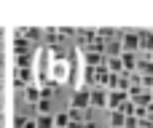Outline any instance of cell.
I'll use <instances>...</instances> for the list:
<instances>
[{"label":"cell","instance_id":"obj_16","mask_svg":"<svg viewBox=\"0 0 153 128\" xmlns=\"http://www.w3.org/2000/svg\"><path fill=\"white\" fill-rule=\"evenodd\" d=\"M27 126V118H24V115H16V118H13V128H24Z\"/></svg>","mask_w":153,"mask_h":128},{"label":"cell","instance_id":"obj_9","mask_svg":"<svg viewBox=\"0 0 153 128\" xmlns=\"http://www.w3.org/2000/svg\"><path fill=\"white\" fill-rule=\"evenodd\" d=\"M24 99H27L30 104H38V102H40V88H38V86H27Z\"/></svg>","mask_w":153,"mask_h":128},{"label":"cell","instance_id":"obj_3","mask_svg":"<svg viewBox=\"0 0 153 128\" xmlns=\"http://www.w3.org/2000/svg\"><path fill=\"white\" fill-rule=\"evenodd\" d=\"M126 102H129V94L126 91H108V110L110 112H118Z\"/></svg>","mask_w":153,"mask_h":128},{"label":"cell","instance_id":"obj_11","mask_svg":"<svg viewBox=\"0 0 153 128\" xmlns=\"http://www.w3.org/2000/svg\"><path fill=\"white\" fill-rule=\"evenodd\" d=\"M124 53V45H121V40H113V43H108V59H113V56H121Z\"/></svg>","mask_w":153,"mask_h":128},{"label":"cell","instance_id":"obj_17","mask_svg":"<svg viewBox=\"0 0 153 128\" xmlns=\"http://www.w3.org/2000/svg\"><path fill=\"white\" fill-rule=\"evenodd\" d=\"M83 128H100V126H97V123H86Z\"/></svg>","mask_w":153,"mask_h":128},{"label":"cell","instance_id":"obj_15","mask_svg":"<svg viewBox=\"0 0 153 128\" xmlns=\"http://www.w3.org/2000/svg\"><path fill=\"white\" fill-rule=\"evenodd\" d=\"M35 107H38V115H51V102L48 99H40Z\"/></svg>","mask_w":153,"mask_h":128},{"label":"cell","instance_id":"obj_10","mask_svg":"<svg viewBox=\"0 0 153 128\" xmlns=\"http://www.w3.org/2000/svg\"><path fill=\"white\" fill-rule=\"evenodd\" d=\"M70 112H59V115H54V128H70Z\"/></svg>","mask_w":153,"mask_h":128},{"label":"cell","instance_id":"obj_7","mask_svg":"<svg viewBox=\"0 0 153 128\" xmlns=\"http://www.w3.org/2000/svg\"><path fill=\"white\" fill-rule=\"evenodd\" d=\"M121 64H124V69H126V72H134V69H137V53L124 51V53H121Z\"/></svg>","mask_w":153,"mask_h":128},{"label":"cell","instance_id":"obj_8","mask_svg":"<svg viewBox=\"0 0 153 128\" xmlns=\"http://www.w3.org/2000/svg\"><path fill=\"white\" fill-rule=\"evenodd\" d=\"M54 78H56V80H59V78H62V80L67 78V59H65V56H62V59H54Z\"/></svg>","mask_w":153,"mask_h":128},{"label":"cell","instance_id":"obj_12","mask_svg":"<svg viewBox=\"0 0 153 128\" xmlns=\"http://www.w3.org/2000/svg\"><path fill=\"white\" fill-rule=\"evenodd\" d=\"M110 126L113 128H124L126 126V115H124V112H110Z\"/></svg>","mask_w":153,"mask_h":128},{"label":"cell","instance_id":"obj_6","mask_svg":"<svg viewBox=\"0 0 153 128\" xmlns=\"http://www.w3.org/2000/svg\"><path fill=\"white\" fill-rule=\"evenodd\" d=\"M27 51H30V40L22 37V35H16V40H13V53L22 59V56H27Z\"/></svg>","mask_w":153,"mask_h":128},{"label":"cell","instance_id":"obj_5","mask_svg":"<svg viewBox=\"0 0 153 128\" xmlns=\"http://www.w3.org/2000/svg\"><path fill=\"white\" fill-rule=\"evenodd\" d=\"M140 51H145L151 56L153 51V29H140Z\"/></svg>","mask_w":153,"mask_h":128},{"label":"cell","instance_id":"obj_4","mask_svg":"<svg viewBox=\"0 0 153 128\" xmlns=\"http://www.w3.org/2000/svg\"><path fill=\"white\" fill-rule=\"evenodd\" d=\"M91 107L94 110H105L108 107V91L105 88H91Z\"/></svg>","mask_w":153,"mask_h":128},{"label":"cell","instance_id":"obj_14","mask_svg":"<svg viewBox=\"0 0 153 128\" xmlns=\"http://www.w3.org/2000/svg\"><path fill=\"white\" fill-rule=\"evenodd\" d=\"M16 35H22V37H27V40H35V37H40L43 32H40V29H35V27H24V29H19Z\"/></svg>","mask_w":153,"mask_h":128},{"label":"cell","instance_id":"obj_2","mask_svg":"<svg viewBox=\"0 0 153 128\" xmlns=\"http://www.w3.org/2000/svg\"><path fill=\"white\" fill-rule=\"evenodd\" d=\"M121 45H124V51L137 53V51H140V29H126V32H121Z\"/></svg>","mask_w":153,"mask_h":128},{"label":"cell","instance_id":"obj_13","mask_svg":"<svg viewBox=\"0 0 153 128\" xmlns=\"http://www.w3.org/2000/svg\"><path fill=\"white\" fill-rule=\"evenodd\" d=\"M35 126L38 128H54V115H38L35 118Z\"/></svg>","mask_w":153,"mask_h":128},{"label":"cell","instance_id":"obj_1","mask_svg":"<svg viewBox=\"0 0 153 128\" xmlns=\"http://www.w3.org/2000/svg\"><path fill=\"white\" fill-rule=\"evenodd\" d=\"M86 107H91V88H75L70 96V110L83 112Z\"/></svg>","mask_w":153,"mask_h":128}]
</instances>
